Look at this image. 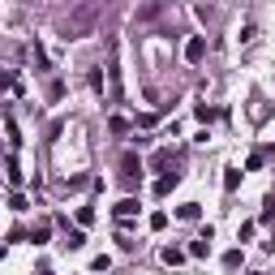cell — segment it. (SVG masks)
I'll list each match as a JSON object with an SVG mask.
<instances>
[{
	"mask_svg": "<svg viewBox=\"0 0 275 275\" xmlns=\"http://www.w3.org/2000/svg\"><path fill=\"white\" fill-rule=\"evenodd\" d=\"M185 56H189V61H202V56H207V39H202V34H194V39L185 43Z\"/></svg>",
	"mask_w": 275,
	"mask_h": 275,
	"instance_id": "cell-1",
	"label": "cell"
},
{
	"mask_svg": "<svg viewBox=\"0 0 275 275\" xmlns=\"http://www.w3.org/2000/svg\"><path fill=\"white\" fill-rule=\"evenodd\" d=\"M112 211H116V219H129V215H138V198H121Z\"/></svg>",
	"mask_w": 275,
	"mask_h": 275,
	"instance_id": "cell-2",
	"label": "cell"
},
{
	"mask_svg": "<svg viewBox=\"0 0 275 275\" xmlns=\"http://www.w3.org/2000/svg\"><path fill=\"white\" fill-rule=\"evenodd\" d=\"M163 262H168V267H176V262H185V249H176V245H168V249H163Z\"/></svg>",
	"mask_w": 275,
	"mask_h": 275,
	"instance_id": "cell-3",
	"label": "cell"
},
{
	"mask_svg": "<svg viewBox=\"0 0 275 275\" xmlns=\"http://www.w3.org/2000/svg\"><path fill=\"white\" fill-rule=\"evenodd\" d=\"M176 215H181V219H198V215H202V207H198V202H185V207L176 211Z\"/></svg>",
	"mask_w": 275,
	"mask_h": 275,
	"instance_id": "cell-4",
	"label": "cell"
},
{
	"mask_svg": "<svg viewBox=\"0 0 275 275\" xmlns=\"http://www.w3.org/2000/svg\"><path fill=\"white\" fill-rule=\"evenodd\" d=\"M69 249H82V245H86V232H82V228H74V232H69V241H65Z\"/></svg>",
	"mask_w": 275,
	"mask_h": 275,
	"instance_id": "cell-5",
	"label": "cell"
},
{
	"mask_svg": "<svg viewBox=\"0 0 275 275\" xmlns=\"http://www.w3.org/2000/svg\"><path fill=\"white\" fill-rule=\"evenodd\" d=\"M224 267H228V271L241 267V249H228V254H224Z\"/></svg>",
	"mask_w": 275,
	"mask_h": 275,
	"instance_id": "cell-6",
	"label": "cell"
},
{
	"mask_svg": "<svg viewBox=\"0 0 275 275\" xmlns=\"http://www.w3.org/2000/svg\"><path fill=\"white\" fill-rule=\"evenodd\" d=\"M236 185H241V172H236V168H228V176H224V189H228V194H232Z\"/></svg>",
	"mask_w": 275,
	"mask_h": 275,
	"instance_id": "cell-7",
	"label": "cell"
},
{
	"mask_svg": "<svg viewBox=\"0 0 275 275\" xmlns=\"http://www.w3.org/2000/svg\"><path fill=\"white\" fill-rule=\"evenodd\" d=\"M47 232H52V228H47V224H39V228L30 232V241H34V245H43V241H47Z\"/></svg>",
	"mask_w": 275,
	"mask_h": 275,
	"instance_id": "cell-8",
	"label": "cell"
},
{
	"mask_svg": "<svg viewBox=\"0 0 275 275\" xmlns=\"http://www.w3.org/2000/svg\"><path fill=\"white\" fill-rule=\"evenodd\" d=\"M9 181L22 185V168H17V159H9Z\"/></svg>",
	"mask_w": 275,
	"mask_h": 275,
	"instance_id": "cell-9",
	"label": "cell"
},
{
	"mask_svg": "<svg viewBox=\"0 0 275 275\" xmlns=\"http://www.w3.org/2000/svg\"><path fill=\"white\" fill-rule=\"evenodd\" d=\"M107 267H112V258H107V254H99V258L90 262V271H107Z\"/></svg>",
	"mask_w": 275,
	"mask_h": 275,
	"instance_id": "cell-10",
	"label": "cell"
},
{
	"mask_svg": "<svg viewBox=\"0 0 275 275\" xmlns=\"http://www.w3.org/2000/svg\"><path fill=\"white\" fill-rule=\"evenodd\" d=\"M271 215H275V194H271L267 202H262V219H271Z\"/></svg>",
	"mask_w": 275,
	"mask_h": 275,
	"instance_id": "cell-11",
	"label": "cell"
},
{
	"mask_svg": "<svg viewBox=\"0 0 275 275\" xmlns=\"http://www.w3.org/2000/svg\"><path fill=\"white\" fill-rule=\"evenodd\" d=\"M13 86V74H9V69H0V90H9Z\"/></svg>",
	"mask_w": 275,
	"mask_h": 275,
	"instance_id": "cell-12",
	"label": "cell"
}]
</instances>
